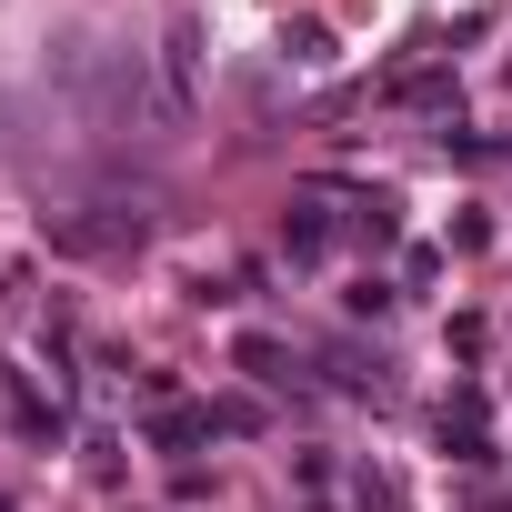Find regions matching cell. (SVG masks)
Returning a JSON list of instances; mask_svg holds the SVG:
<instances>
[{"mask_svg":"<svg viewBox=\"0 0 512 512\" xmlns=\"http://www.w3.org/2000/svg\"><path fill=\"white\" fill-rule=\"evenodd\" d=\"M0 512H11V502H0Z\"/></svg>","mask_w":512,"mask_h":512,"instance_id":"obj_13","label":"cell"},{"mask_svg":"<svg viewBox=\"0 0 512 512\" xmlns=\"http://www.w3.org/2000/svg\"><path fill=\"white\" fill-rule=\"evenodd\" d=\"M402 101H412V111H442V101H452V81H442V71H412V81H402Z\"/></svg>","mask_w":512,"mask_h":512,"instance_id":"obj_11","label":"cell"},{"mask_svg":"<svg viewBox=\"0 0 512 512\" xmlns=\"http://www.w3.org/2000/svg\"><path fill=\"white\" fill-rule=\"evenodd\" d=\"M0 402H11V432H21V442H41V452H51V442L71 432V412H61V392H41L31 372H11V382H0Z\"/></svg>","mask_w":512,"mask_h":512,"instance_id":"obj_4","label":"cell"},{"mask_svg":"<svg viewBox=\"0 0 512 512\" xmlns=\"http://www.w3.org/2000/svg\"><path fill=\"white\" fill-rule=\"evenodd\" d=\"M262 422H272V412L251 402V392H221V402H211V432H262Z\"/></svg>","mask_w":512,"mask_h":512,"instance_id":"obj_10","label":"cell"},{"mask_svg":"<svg viewBox=\"0 0 512 512\" xmlns=\"http://www.w3.org/2000/svg\"><path fill=\"white\" fill-rule=\"evenodd\" d=\"M322 372H332V392L392 402V372H382V352H362V342H332V352H322Z\"/></svg>","mask_w":512,"mask_h":512,"instance_id":"obj_7","label":"cell"},{"mask_svg":"<svg viewBox=\"0 0 512 512\" xmlns=\"http://www.w3.org/2000/svg\"><path fill=\"white\" fill-rule=\"evenodd\" d=\"M231 362H241L251 382H292V352H282L272 332H241V342H231Z\"/></svg>","mask_w":512,"mask_h":512,"instance_id":"obj_9","label":"cell"},{"mask_svg":"<svg viewBox=\"0 0 512 512\" xmlns=\"http://www.w3.org/2000/svg\"><path fill=\"white\" fill-rule=\"evenodd\" d=\"M41 241L71 251V262H121V251L151 241V211L111 191V201H91V211H41Z\"/></svg>","mask_w":512,"mask_h":512,"instance_id":"obj_1","label":"cell"},{"mask_svg":"<svg viewBox=\"0 0 512 512\" xmlns=\"http://www.w3.org/2000/svg\"><path fill=\"white\" fill-rule=\"evenodd\" d=\"M191 101H201V21L181 11V21H171V41H161V111H171V121H191Z\"/></svg>","mask_w":512,"mask_h":512,"instance_id":"obj_2","label":"cell"},{"mask_svg":"<svg viewBox=\"0 0 512 512\" xmlns=\"http://www.w3.org/2000/svg\"><path fill=\"white\" fill-rule=\"evenodd\" d=\"M332 241H342L332 191H292V211H282V251H292V262H332Z\"/></svg>","mask_w":512,"mask_h":512,"instance_id":"obj_3","label":"cell"},{"mask_svg":"<svg viewBox=\"0 0 512 512\" xmlns=\"http://www.w3.org/2000/svg\"><path fill=\"white\" fill-rule=\"evenodd\" d=\"M432 432H442V452H452V462H492V412H482V392H472V382L432 412Z\"/></svg>","mask_w":512,"mask_h":512,"instance_id":"obj_5","label":"cell"},{"mask_svg":"<svg viewBox=\"0 0 512 512\" xmlns=\"http://www.w3.org/2000/svg\"><path fill=\"white\" fill-rule=\"evenodd\" d=\"M141 442L151 452H191V442H221V432H211V402H151Z\"/></svg>","mask_w":512,"mask_h":512,"instance_id":"obj_6","label":"cell"},{"mask_svg":"<svg viewBox=\"0 0 512 512\" xmlns=\"http://www.w3.org/2000/svg\"><path fill=\"white\" fill-rule=\"evenodd\" d=\"M462 512H512V502H502V492H472V502H462Z\"/></svg>","mask_w":512,"mask_h":512,"instance_id":"obj_12","label":"cell"},{"mask_svg":"<svg viewBox=\"0 0 512 512\" xmlns=\"http://www.w3.org/2000/svg\"><path fill=\"white\" fill-rule=\"evenodd\" d=\"M342 231H352V241H372V251H392V241H402V201H392V191H362Z\"/></svg>","mask_w":512,"mask_h":512,"instance_id":"obj_8","label":"cell"}]
</instances>
